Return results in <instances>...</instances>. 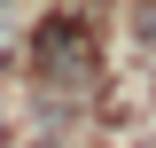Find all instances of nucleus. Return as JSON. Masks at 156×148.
I'll return each instance as SVG.
<instances>
[{"mask_svg":"<svg viewBox=\"0 0 156 148\" xmlns=\"http://www.w3.org/2000/svg\"><path fill=\"white\" fill-rule=\"evenodd\" d=\"M8 47H16V8L0 0V55H8Z\"/></svg>","mask_w":156,"mask_h":148,"instance_id":"f03ea898","label":"nucleus"},{"mask_svg":"<svg viewBox=\"0 0 156 148\" xmlns=\"http://www.w3.org/2000/svg\"><path fill=\"white\" fill-rule=\"evenodd\" d=\"M31 55H39V78H86V62H94V31L78 16H47L31 31Z\"/></svg>","mask_w":156,"mask_h":148,"instance_id":"f257e3e1","label":"nucleus"},{"mask_svg":"<svg viewBox=\"0 0 156 148\" xmlns=\"http://www.w3.org/2000/svg\"><path fill=\"white\" fill-rule=\"evenodd\" d=\"M0 140H8V109H0Z\"/></svg>","mask_w":156,"mask_h":148,"instance_id":"7ed1b4c3","label":"nucleus"}]
</instances>
